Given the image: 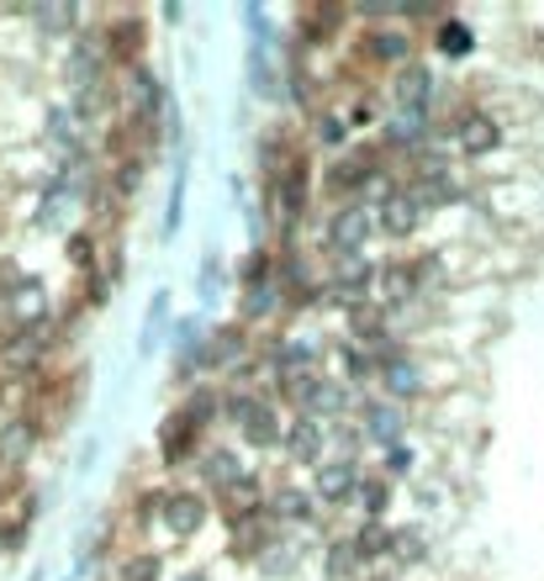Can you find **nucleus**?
Listing matches in <instances>:
<instances>
[{
    "label": "nucleus",
    "instance_id": "f257e3e1",
    "mask_svg": "<svg viewBox=\"0 0 544 581\" xmlns=\"http://www.w3.org/2000/svg\"><path fill=\"white\" fill-rule=\"evenodd\" d=\"M222 412H228L238 429H243V444H254V450H275V444L285 439L275 408H270V402H260V397H249V391H228Z\"/></svg>",
    "mask_w": 544,
    "mask_h": 581
},
{
    "label": "nucleus",
    "instance_id": "f03ea898",
    "mask_svg": "<svg viewBox=\"0 0 544 581\" xmlns=\"http://www.w3.org/2000/svg\"><path fill=\"white\" fill-rule=\"evenodd\" d=\"M423 212H428L423 196L391 186V191L380 196L376 222H380V233H391V239H412V233H418V222H423Z\"/></svg>",
    "mask_w": 544,
    "mask_h": 581
},
{
    "label": "nucleus",
    "instance_id": "7ed1b4c3",
    "mask_svg": "<svg viewBox=\"0 0 544 581\" xmlns=\"http://www.w3.org/2000/svg\"><path fill=\"white\" fill-rule=\"evenodd\" d=\"M454 144H460V154L481 159V154L502 148V122L492 117L487 106H465V112H460V122H454Z\"/></svg>",
    "mask_w": 544,
    "mask_h": 581
},
{
    "label": "nucleus",
    "instance_id": "20e7f679",
    "mask_svg": "<svg viewBox=\"0 0 544 581\" xmlns=\"http://www.w3.org/2000/svg\"><path fill=\"white\" fill-rule=\"evenodd\" d=\"M233 556H264L270 550V539H275V513L264 508H243V513H233Z\"/></svg>",
    "mask_w": 544,
    "mask_h": 581
},
{
    "label": "nucleus",
    "instance_id": "39448f33",
    "mask_svg": "<svg viewBox=\"0 0 544 581\" xmlns=\"http://www.w3.org/2000/svg\"><path fill=\"white\" fill-rule=\"evenodd\" d=\"M159 518H165V529L175 539H190V534H201V524H207V497L201 492H165Z\"/></svg>",
    "mask_w": 544,
    "mask_h": 581
},
{
    "label": "nucleus",
    "instance_id": "423d86ee",
    "mask_svg": "<svg viewBox=\"0 0 544 581\" xmlns=\"http://www.w3.org/2000/svg\"><path fill=\"white\" fill-rule=\"evenodd\" d=\"M376 376L386 381L391 397H418V365H412V355L397 349V344H380L376 349Z\"/></svg>",
    "mask_w": 544,
    "mask_h": 581
},
{
    "label": "nucleus",
    "instance_id": "0eeeda50",
    "mask_svg": "<svg viewBox=\"0 0 544 581\" xmlns=\"http://www.w3.org/2000/svg\"><path fill=\"white\" fill-rule=\"evenodd\" d=\"M370 233H376V228H370V212L355 207V201H349V207H338L333 222H328V243L338 249V254H359V249L370 243Z\"/></svg>",
    "mask_w": 544,
    "mask_h": 581
},
{
    "label": "nucleus",
    "instance_id": "6e6552de",
    "mask_svg": "<svg viewBox=\"0 0 544 581\" xmlns=\"http://www.w3.org/2000/svg\"><path fill=\"white\" fill-rule=\"evenodd\" d=\"M359 53H365L376 70H407V59H412V38L397 32V27H376V32L359 43Z\"/></svg>",
    "mask_w": 544,
    "mask_h": 581
},
{
    "label": "nucleus",
    "instance_id": "1a4fd4ad",
    "mask_svg": "<svg viewBox=\"0 0 544 581\" xmlns=\"http://www.w3.org/2000/svg\"><path fill=\"white\" fill-rule=\"evenodd\" d=\"M376 170H380L376 148H359L355 159H344V165H333L328 170V191L333 196H359L365 186H376Z\"/></svg>",
    "mask_w": 544,
    "mask_h": 581
},
{
    "label": "nucleus",
    "instance_id": "9d476101",
    "mask_svg": "<svg viewBox=\"0 0 544 581\" xmlns=\"http://www.w3.org/2000/svg\"><path fill=\"white\" fill-rule=\"evenodd\" d=\"M359 465L355 461H328L323 471H317V497L328 503V508H344V503H355L359 497Z\"/></svg>",
    "mask_w": 544,
    "mask_h": 581
},
{
    "label": "nucleus",
    "instance_id": "9b49d317",
    "mask_svg": "<svg viewBox=\"0 0 544 581\" xmlns=\"http://www.w3.org/2000/svg\"><path fill=\"white\" fill-rule=\"evenodd\" d=\"M38 434H43V423H38V418H27V412H22V418H11V423L0 429V465H6V471H17V465L38 450Z\"/></svg>",
    "mask_w": 544,
    "mask_h": 581
},
{
    "label": "nucleus",
    "instance_id": "f8f14e48",
    "mask_svg": "<svg viewBox=\"0 0 544 581\" xmlns=\"http://www.w3.org/2000/svg\"><path fill=\"white\" fill-rule=\"evenodd\" d=\"M196 434H201V423H196V418L180 408V412H175V418L165 423V429H159V455H165L169 465L190 461V455H196Z\"/></svg>",
    "mask_w": 544,
    "mask_h": 581
},
{
    "label": "nucleus",
    "instance_id": "ddd939ff",
    "mask_svg": "<svg viewBox=\"0 0 544 581\" xmlns=\"http://www.w3.org/2000/svg\"><path fill=\"white\" fill-rule=\"evenodd\" d=\"M307 180H312V170H307V154H291V165H285L281 186H275V196H281V212H285V222H296L302 212H307Z\"/></svg>",
    "mask_w": 544,
    "mask_h": 581
},
{
    "label": "nucleus",
    "instance_id": "4468645a",
    "mask_svg": "<svg viewBox=\"0 0 544 581\" xmlns=\"http://www.w3.org/2000/svg\"><path fill=\"white\" fill-rule=\"evenodd\" d=\"M285 455L291 461H302V465H317L323 461V423L317 418H307V412H296V423L285 429Z\"/></svg>",
    "mask_w": 544,
    "mask_h": 581
},
{
    "label": "nucleus",
    "instance_id": "2eb2a0df",
    "mask_svg": "<svg viewBox=\"0 0 544 581\" xmlns=\"http://www.w3.org/2000/svg\"><path fill=\"white\" fill-rule=\"evenodd\" d=\"M428 91H433V74H428V64H407V70L391 74V101H397L402 112H423Z\"/></svg>",
    "mask_w": 544,
    "mask_h": 581
},
{
    "label": "nucleus",
    "instance_id": "dca6fc26",
    "mask_svg": "<svg viewBox=\"0 0 544 581\" xmlns=\"http://www.w3.org/2000/svg\"><path fill=\"white\" fill-rule=\"evenodd\" d=\"M376 275H380V265L349 260V265H338V275H333V290H338L349 307H359V302H365V290H376Z\"/></svg>",
    "mask_w": 544,
    "mask_h": 581
},
{
    "label": "nucleus",
    "instance_id": "f3484780",
    "mask_svg": "<svg viewBox=\"0 0 544 581\" xmlns=\"http://www.w3.org/2000/svg\"><path fill=\"white\" fill-rule=\"evenodd\" d=\"M138 53H143V22L138 17H122V22L112 27V38H106V59L138 70Z\"/></svg>",
    "mask_w": 544,
    "mask_h": 581
},
{
    "label": "nucleus",
    "instance_id": "a211bd4d",
    "mask_svg": "<svg viewBox=\"0 0 544 581\" xmlns=\"http://www.w3.org/2000/svg\"><path fill=\"white\" fill-rule=\"evenodd\" d=\"M249 355V334L243 328H217L212 339H207V355L201 360L212 365V370H228V365H238Z\"/></svg>",
    "mask_w": 544,
    "mask_h": 581
},
{
    "label": "nucleus",
    "instance_id": "6ab92c4d",
    "mask_svg": "<svg viewBox=\"0 0 544 581\" xmlns=\"http://www.w3.org/2000/svg\"><path fill=\"white\" fill-rule=\"evenodd\" d=\"M376 290H380V302H412V296L423 290V281H418L412 265H380Z\"/></svg>",
    "mask_w": 544,
    "mask_h": 581
},
{
    "label": "nucleus",
    "instance_id": "aec40b11",
    "mask_svg": "<svg viewBox=\"0 0 544 581\" xmlns=\"http://www.w3.org/2000/svg\"><path fill=\"white\" fill-rule=\"evenodd\" d=\"M275 513V524H312V492L302 486H275V497L264 503Z\"/></svg>",
    "mask_w": 544,
    "mask_h": 581
},
{
    "label": "nucleus",
    "instance_id": "412c9836",
    "mask_svg": "<svg viewBox=\"0 0 544 581\" xmlns=\"http://www.w3.org/2000/svg\"><path fill=\"white\" fill-rule=\"evenodd\" d=\"M201 476H207V482H212L217 492L228 497V492H233V486L243 482L249 471L238 465V455H233V450H212V455H201Z\"/></svg>",
    "mask_w": 544,
    "mask_h": 581
},
{
    "label": "nucleus",
    "instance_id": "4be33fe9",
    "mask_svg": "<svg viewBox=\"0 0 544 581\" xmlns=\"http://www.w3.org/2000/svg\"><path fill=\"white\" fill-rule=\"evenodd\" d=\"M365 439H370V444H397V439H402V408L370 402V408H365Z\"/></svg>",
    "mask_w": 544,
    "mask_h": 581
},
{
    "label": "nucleus",
    "instance_id": "5701e85b",
    "mask_svg": "<svg viewBox=\"0 0 544 581\" xmlns=\"http://www.w3.org/2000/svg\"><path fill=\"white\" fill-rule=\"evenodd\" d=\"M344 17H349L344 6H307V11H302V38H307V43H323V38H333V32L344 27Z\"/></svg>",
    "mask_w": 544,
    "mask_h": 581
},
{
    "label": "nucleus",
    "instance_id": "b1692460",
    "mask_svg": "<svg viewBox=\"0 0 544 581\" xmlns=\"http://www.w3.org/2000/svg\"><path fill=\"white\" fill-rule=\"evenodd\" d=\"M349 334H355V344H370V339L386 344V313H380L376 302H359V307H349Z\"/></svg>",
    "mask_w": 544,
    "mask_h": 581
},
{
    "label": "nucleus",
    "instance_id": "393cba45",
    "mask_svg": "<svg viewBox=\"0 0 544 581\" xmlns=\"http://www.w3.org/2000/svg\"><path fill=\"white\" fill-rule=\"evenodd\" d=\"M391 539H397V534L386 529V524H359V534H355L359 560H386L391 556Z\"/></svg>",
    "mask_w": 544,
    "mask_h": 581
},
{
    "label": "nucleus",
    "instance_id": "a878e982",
    "mask_svg": "<svg viewBox=\"0 0 544 581\" xmlns=\"http://www.w3.org/2000/svg\"><path fill=\"white\" fill-rule=\"evenodd\" d=\"M281 391H285V402H296V408L312 418V402H317V391H323V376H317V370H307V376H281Z\"/></svg>",
    "mask_w": 544,
    "mask_h": 581
},
{
    "label": "nucleus",
    "instance_id": "bb28decb",
    "mask_svg": "<svg viewBox=\"0 0 544 581\" xmlns=\"http://www.w3.org/2000/svg\"><path fill=\"white\" fill-rule=\"evenodd\" d=\"M359 550H355V539H333L328 545V581H349V577H359Z\"/></svg>",
    "mask_w": 544,
    "mask_h": 581
},
{
    "label": "nucleus",
    "instance_id": "cd10ccee",
    "mask_svg": "<svg viewBox=\"0 0 544 581\" xmlns=\"http://www.w3.org/2000/svg\"><path fill=\"white\" fill-rule=\"evenodd\" d=\"M101 59H106V49H95V43H80V49H74V64H70V85H74V91L95 85V74H101Z\"/></svg>",
    "mask_w": 544,
    "mask_h": 581
},
{
    "label": "nucleus",
    "instance_id": "c85d7f7f",
    "mask_svg": "<svg viewBox=\"0 0 544 581\" xmlns=\"http://www.w3.org/2000/svg\"><path fill=\"white\" fill-rule=\"evenodd\" d=\"M275 370L281 376H307L312 370V339H285L275 349Z\"/></svg>",
    "mask_w": 544,
    "mask_h": 581
},
{
    "label": "nucleus",
    "instance_id": "c756f323",
    "mask_svg": "<svg viewBox=\"0 0 544 581\" xmlns=\"http://www.w3.org/2000/svg\"><path fill=\"white\" fill-rule=\"evenodd\" d=\"M391 492H397V486L386 482V476H365V482H359V503H365V518H370V524H380V513L391 508Z\"/></svg>",
    "mask_w": 544,
    "mask_h": 581
},
{
    "label": "nucleus",
    "instance_id": "7c9ffc66",
    "mask_svg": "<svg viewBox=\"0 0 544 581\" xmlns=\"http://www.w3.org/2000/svg\"><path fill=\"white\" fill-rule=\"evenodd\" d=\"M344 138H349L344 112H323V117H317V144H323V148H344Z\"/></svg>",
    "mask_w": 544,
    "mask_h": 581
},
{
    "label": "nucleus",
    "instance_id": "2f4dec72",
    "mask_svg": "<svg viewBox=\"0 0 544 581\" xmlns=\"http://www.w3.org/2000/svg\"><path fill=\"white\" fill-rule=\"evenodd\" d=\"M117 581H159V556H127L117 566Z\"/></svg>",
    "mask_w": 544,
    "mask_h": 581
},
{
    "label": "nucleus",
    "instance_id": "473e14b6",
    "mask_svg": "<svg viewBox=\"0 0 544 581\" xmlns=\"http://www.w3.org/2000/svg\"><path fill=\"white\" fill-rule=\"evenodd\" d=\"M338 355H344V370H349L355 381H365V376H376V355H370L365 344H344Z\"/></svg>",
    "mask_w": 544,
    "mask_h": 581
},
{
    "label": "nucleus",
    "instance_id": "72a5a7b5",
    "mask_svg": "<svg viewBox=\"0 0 544 581\" xmlns=\"http://www.w3.org/2000/svg\"><path fill=\"white\" fill-rule=\"evenodd\" d=\"M439 49H444V53H465V49H471V32H465L460 22H444V27H439Z\"/></svg>",
    "mask_w": 544,
    "mask_h": 581
},
{
    "label": "nucleus",
    "instance_id": "f704fd0d",
    "mask_svg": "<svg viewBox=\"0 0 544 581\" xmlns=\"http://www.w3.org/2000/svg\"><path fill=\"white\" fill-rule=\"evenodd\" d=\"M138 186H143V165H133V159L117 165V186H112V191H117V196H138Z\"/></svg>",
    "mask_w": 544,
    "mask_h": 581
},
{
    "label": "nucleus",
    "instance_id": "c9c22d12",
    "mask_svg": "<svg viewBox=\"0 0 544 581\" xmlns=\"http://www.w3.org/2000/svg\"><path fill=\"white\" fill-rule=\"evenodd\" d=\"M333 439H338L344 461H355V450H359V439H365V429H355V423H338V429H333Z\"/></svg>",
    "mask_w": 544,
    "mask_h": 581
},
{
    "label": "nucleus",
    "instance_id": "e433bc0d",
    "mask_svg": "<svg viewBox=\"0 0 544 581\" xmlns=\"http://www.w3.org/2000/svg\"><path fill=\"white\" fill-rule=\"evenodd\" d=\"M391 556L418 560V556H423V539H418V534H412V529H407V534H397V539H391Z\"/></svg>",
    "mask_w": 544,
    "mask_h": 581
},
{
    "label": "nucleus",
    "instance_id": "4c0bfd02",
    "mask_svg": "<svg viewBox=\"0 0 544 581\" xmlns=\"http://www.w3.org/2000/svg\"><path fill=\"white\" fill-rule=\"evenodd\" d=\"M243 281L254 286V281H270V254H254L249 265H243Z\"/></svg>",
    "mask_w": 544,
    "mask_h": 581
},
{
    "label": "nucleus",
    "instance_id": "58836bf2",
    "mask_svg": "<svg viewBox=\"0 0 544 581\" xmlns=\"http://www.w3.org/2000/svg\"><path fill=\"white\" fill-rule=\"evenodd\" d=\"M74 17V6H53V11H43V27H53V32H64Z\"/></svg>",
    "mask_w": 544,
    "mask_h": 581
},
{
    "label": "nucleus",
    "instance_id": "ea45409f",
    "mask_svg": "<svg viewBox=\"0 0 544 581\" xmlns=\"http://www.w3.org/2000/svg\"><path fill=\"white\" fill-rule=\"evenodd\" d=\"M70 260H74V265H85V260H95V243L85 239V233H80V239L70 243Z\"/></svg>",
    "mask_w": 544,
    "mask_h": 581
},
{
    "label": "nucleus",
    "instance_id": "a19ab883",
    "mask_svg": "<svg viewBox=\"0 0 544 581\" xmlns=\"http://www.w3.org/2000/svg\"><path fill=\"white\" fill-rule=\"evenodd\" d=\"M402 17L407 22H433V17H444L439 6H402Z\"/></svg>",
    "mask_w": 544,
    "mask_h": 581
},
{
    "label": "nucleus",
    "instance_id": "79ce46f5",
    "mask_svg": "<svg viewBox=\"0 0 544 581\" xmlns=\"http://www.w3.org/2000/svg\"><path fill=\"white\" fill-rule=\"evenodd\" d=\"M0 408H6V381H0Z\"/></svg>",
    "mask_w": 544,
    "mask_h": 581
},
{
    "label": "nucleus",
    "instance_id": "37998d69",
    "mask_svg": "<svg viewBox=\"0 0 544 581\" xmlns=\"http://www.w3.org/2000/svg\"><path fill=\"white\" fill-rule=\"evenodd\" d=\"M186 581H207V577H186Z\"/></svg>",
    "mask_w": 544,
    "mask_h": 581
}]
</instances>
